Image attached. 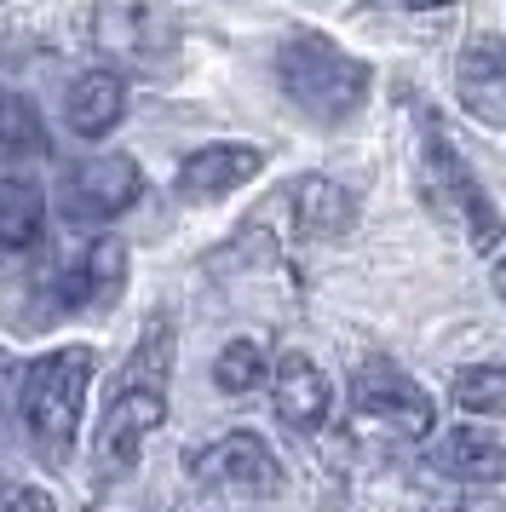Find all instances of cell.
Listing matches in <instances>:
<instances>
[{
    "label": "cell",
    "instance_id": "cell-17",
    "mask_svg": "<svg viewBox=\"0 0 506 512\" xmlns=\"http://www.w3.org/2000/svg\"><path fill=\"white\" fill-rule=\"evenodd\" d=\"M167 374H173V323L156 311L150 328H144V340H138L133 357H127L121 386H156V392H167Z\"/></svg>",
    "mask_w": 506,
    "mask_h": 512
},
{
    "label": "cell",
    "instance_id": "cell-16",
    "mask_svg": "<svg viewBox=\"0 0 506 512\" xmlns=\"http://www.w3.org/2000/svg\"><path fill=\"white\" fill-rule=\"evenodd\" d=\"M41 219H46L41 190L12 179V173H0V248H29V242H41Z\"/></svg>",
    "mask_w": 506,
    "mask_h": 512
},
{
    "label": "cell",
    "instance_id": "cell-14",
    "mask_svg": "<svg viewBox=\"0 0 506 512\" xmlns=\"http://www.w3.org/2000/svg\"><path fill=\"white\" fill-rule=\"evenodd\" d=\"M432 466L455 484H501L506 478V443H495L478 426H455L449 438L432 449Z\"/></svg>",
    "mask_w": 506,
    "mask_h": 512
},
{
    "label": "cell",
    "instance_id": "cell-11",
    "mask_svg": "<svg viewBox=\"0 0 506 512\" xmlns=\"http://www.w3.org/2000/svg\"><path fill=\"white\" fill-rule=\"evenodd\" d=\"M271 397H276V415L288 420L294 432H317L322 420H328V409H334L328 374H322L305 351H288L271 369Z\"/></svg>",
    "mask_w": 506,
    "mask_h": 512
},
{
    "label": "cell",
    "instance_id": "cell-19",
    "mask_svg": "<svg viewBox=\"0 0 506 512\" xmlns=\"http://www.w3.org/2000/svg\"><path fill=\"white\" fill-rule=\"evenodd\" d=\"M455 403L466 415H501L506 409V369L501 363H478V369L455 374Z\"/></svg>",
    "mask_w": 506,
    "mask_h": 512
},
{
    "label": "cell",
    "instance_id": "cell-7",
    "mask_svg": "<svg viewBox=\"0 0 506 512\" xmlns=\"http://www.w3.org/2000/svg\"><path fill=\"white\" fill-rule=\"evenodd\" d=\"M190 478L213 495H242V501H259V495H276L282 489V466H276L271 443L259 432H225L207 449L190 455Z\"/></svg>",
    "mask_w": 506,
    "mask_h": 512
},
{
    "label": "cell",
    "instance_id": "cell-12",
    "mask_svg": "<svg viewBox=\"0 0 506 512\" xmlns=\"http://www.w3.org/2000/svg\"><path fill=\"white\" fill-rule=\"evenodd\" d=\"M127 282V242L121 236H92L81 254L64 265L58 300L64 305H110Z\"/></svg>",
    "mask_w": 506,
    "mask_h": 512
},
{
    "label": "cell",
    "instance_id": "cell-21",
    "mask_svg": "<svg viewBox=\"0 0 506 512\" xmlns=\"http://www.w3.org/2000/svg\"><path fill=\"white\" fill-rule=\"evenodd\" d=\"M0 512H52V495L35 484H12L0 478Z\"/></svg>",
    "mask_w": 506,
    "mask_h": 512
},
{
    "label": "cell",
    "instance_id": "cell-6",
    "mask_svg": "<svg viewBox=\"0 0 506 512\" xmlns=\"http://www.w3.org/2000/svg\"><path fill=\"white\" fill-rule=\"evenodd\" d=\"M161 420H167V392H156V386H121L115 392L110 415L98 420V438H92V478H98V489L133 472L138 449H144V438Z\"/></svg>",
    "mask_w": 506,
    "mask_h": 512
},
{
    "label": "cell",
    "instance_id": "cell-5",
    "mask_svg": "<svg viewBox=\"0 0 506 512\" xmlns=\"http://www.w3.org/2000/svg\"><path fill=\"white\" fill-rule=\"evenodd\" d=\"M351 415L363 420V426L397 432V438H426L437 426V403L391 357H368L363 369L351 374Z\"/></svg>",
    "mask_w": 506,
    "mask_h": 512
},
{
    "label": "cell",
    "instance_id": "cell-24",
    "mask_svg": "<svg viewBox=\"0 0 506 512\" xmlns=\"http://www.w3.org/2000/svg\"><path fill=\"white\" fill-rule=\"evenodd\" d=\"M495 294H501V300H506V259H501V265H495Z\"/></svg>",
    "mask_w": 506,
    "mask_h": 512
},
{
    "label": "cell",
    "instance_id": "cell-3",
    "mask_svg": "<svg viewBox=\"0 0 506 512\" xmlns=\"http://www.w3.org/2000/svg\"><path fill=\"white\" fill-rule=\"evenodd\" d=\"M420 196H426V208H432L443 225H455L478 254H495V248H501V236H506L501 213L483 196L478 173H472L466 156L449 144L443 121H437L432 110L420 116Z\"/></svg>",
    "mask_w": 506,
    "mask_h": 512
},
{
    "label": "cell",
    "instance_id": "cell-20",
    "mask_svg": "<svg viewBox=\"0 0 506 512\" xmlns=\"http://www.w3.org/2000/svg\"><path fill=\"white\" fill-rule=\"evenodd\" d=\"M259 380H265V351L253 346V340H230V346L219 351V363H213V386L230 392V397H242V392H253Z\"/></svg>",
    "mask_w": 506,
    "mask_h": 512
},
{
    "label": "cell",
    "instance_id": "cell-23",
    "mask_svg": "<svg viewBox=\"0 0 506 512\" xmlns=\"http://www.w3.org/2000/svg\"><path fill=\"white\" fill-rule=\"evenodd\" d=\"M368 6H414V12H432V6H449V0H368Z\"/></svg>",
    "mask_w": 506,
    "mask_h": 512
},
{
    "label": "cell",
    "instance_id": "cell-8",
    "mask_svg": "<svg viewBox=\"0 0 506 512\" xmlns=\"http://www.w3.org/2000/svg\"><path fill=\"white\" fill-rule=\"evenodd\" d=\"M138 196H144V173L127 156H92V162L64 173V213L69 219H87V225L121 219Z\"/></svg>",
    "mask_w": 506,
    "mask_h": 512
},
{
    "label": "cell",
    "instance_id": "cell-18",
    "mask_svg": "<svg viewBox=\"0 0 506 512\" xmlns=\"http://www.w3.org/2000/svg\"><path fill=\"white\" fill-rule=\"evenodd\" d=\"M46 150V127L41 110L18 93H0V162H18V156H41Z\"/></svg>",
    "mask_w": 506,
    "mask_h": 512
},
{
    "label": "cell",
    "instance_id": "cell-1",
    "mask_svg": "<svg viewBox=\"0 0 506 512\" xmlns=\"http://www.w3.org/2000/svg\"><path fill=\"white\" fill-rule=\"evenodd\" d=\"M276 81L282 93L294 98L299 116H311L317 127H340L368 104V87H374V70H368L357 52L334 47L317 29H299L276 47Z\"/></svg>",
    "mask_w": 506,
    "mask_h": 512
},
{
    "label": "cell",
    "instance_id": "cell-4",
    "mask_svg": "<svg viewBox=\"0 0 506 512\" xmlns=\"http://www.w3.org/2000/svg\"><path fill=\"white\" fill-rule=\"evenodd\" d=\"M92 47L133 70H161L179 52V18L161 0H104L92 12Z\"/></svg>",
    "mask_w": 506,
    "mask_h": 512
},
{
    "label": "cell",
    "instance_id": "cell-2",
    "mask_svg": "<svg viewBox=\"0 0 506 512\" xmlns=\"http://www.w3.org/2000/svg\"><path fill=\"white\" fill-rule=\"evenodd\" d=\"M87 386H92V351L87 346L46 351L41 363L23 369V386H18L23 438H29V449L52 472L69 466V449H75V432H81V409H87Z\"/></svg>",
    "mask_w": 506,
    "mask_h": 512
},
{
    "label": "cell",
    "instance_id": "cell-22",
    "mask_svg": "<svg viewBox=\"0 0 506 512\" xmlns=\"http://www.w3.org/2000/svg\"><path fill=\"white\" fill-rule=\"evenodd\" d=\"M432 512H506V507L489 501V495H455V501H437Z\"/></svg>",
    "mask_w": 506,
    "mask_h": 512
},
{
    "label": "cell",
    "instance_id": "cell-15",
    "mask_svg": "<svg viewBox=\"0 0 506 512\" xmlns=\"http://www.w3.org/2000/svg\"><path fill=\"white\" fill-rule=\"evenodd\" d=\"M121 116H127V87H121V75L87 70L75 87H69V127H75L81 139H104V133H115Z\"/></svg>",
    "mask_w": 506,
    "mask_h": 512
},
{
    "label": "cell",
    "instance_id": "cell-13",
    "mask_svg": "<svg viewBox=\"0 0 506 512\" xmlns=\"http://www.w3.org/2000/svg\"><path fill=\"white\" fill-rule=\"evenodd\" d=\"M288 219H294L299 236H311V242H334L357 225V196L334 179H322V173H305L288 185Z\"/></svg>",
    "mask_w": 506,
    "mask_h": 512
},
{
    "label": "cell",
    "instance_id": "cell-9",
    "mask_svg": "<svg viewBox=\"0 0 506 512\" xmlns=\"http://www.w3.org/2000/svg\"><path fill=\"white\" fill-rule=\"evenodd\" d=\"M455 93L460 110L483 127H506V41L478 35L455 58Z\"/></svg>",
    "mask_w": 506,
    "mask_h": 512
},
{
    "label": "cell",
    "instance_id": "cell-10",
    "mask_svg": "<svg viewBox=\"0 0 506 512\" xmlns=\"http://www.w3.org/2000/svg\"><path fill=\"white\" fill-rule=\"evenodd\" d=\"M253 173H265L259 144H202L179 167V196L184 202H219V196L248 185Z\"/></svg>",
    "mask_w": 506,
    "mask_h": 512
}]
</instances>
